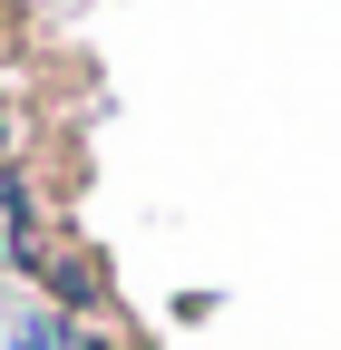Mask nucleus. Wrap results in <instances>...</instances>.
Listing matches in <instances>:
<instances>
[{
	"label": "nucleus",
	"mask_w": 341,
	"mask_h": 350,
	"mask_svg": "<svg viewBox=\"0 0 341 350\" xmlns=\"http://www.w3.org/2000/svg\"><path fill=\"white\" fill-rule=\"evenodd\" d=\"M39 273H49V292H59V301H78V312L98 301V273H88V262H39Z\"/></svg>",
	"instance_id": "obj_1"
},
{
	"label": "nucleus",
	"mask_w": 341,
	"mask_h": 350,
	"mask_svg": "<svg viewBox=\"0 0 341 350\" xmlns=\"http://www.w3.org/2000/svg\"><path fill=\"white\" fill-rule=\"evenodd\" d=\"M10 350H59V340H49V321H20V340H10Z\"/></svg>",
	"instance_id": "obj_2"
},
{
	"label": "nucleus",
	"mask_w": 341,
	"mask_h": 350,
	"mask_svg": "<svg viewBox=\"0 0 341 350\" xmlns=\"http://www.w3.org/2000/svg\"><path fill=\"white\" fill-rule=\"evenodd\" d=\"M0 146H10V98H0Z\"/></svg>",
	"instance_id": "obj_3"
}]
</instances>
